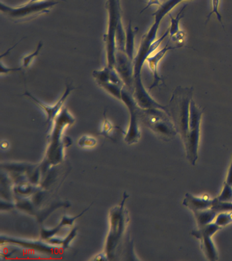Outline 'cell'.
I'll return each mask as SVG.
<instances>
[{
  "instance_id": "ba28073f",
  "label": "cell",
  "mask_w": 232,
  "mask_h": 261,
  "mask_svg": "<svg viewBox=\"0 0 232 261\" xmlns=\"http://www.w3.org/2000/svg\"><path fill=\"white\" fill-rule=\"evenodd\" d=\"M221 228L215 222H212L191 232L193 236L201 241V249L210 260H218L217 249L211 238L218 230L221 229Z\"/></svg>"
},
{
  "instance_id": "8fae6325",
  "label": "cell",
  "mask_w": 232,
  "mask_h": 261,
  "mask_svg": "<svg viewBox=\"0 0 232 261\" xmlns=\"http://www.w3.org/2000/svg\"><path fill=\"white\" fill-rule=\"evenodd\" d=\"M199 137H200V126L189 129L186 138L183 140L187 159L192 165L196 164L198 159Z\"/></svg>"
},
{
  "instance_id": "ffe728a7",
  "label": "cell",
  "mask_w": 232,
  "mask_h": 261,
  "mask_svg": "<svg viewBox=\"0 0 232 261\" xmlns=\"http://www.w3.org/2000/svg\"><path fill=\"white\" fill-rule=\"evenodd\" d=\"M42 46H43V44H42V42H40L38 43L35 52L32 53V54L26 55V56L23 57V59H22V67H23V68H28V67H30V64H31L34 59L39 55Z\"/></svg>"
},
{
  "instance_id": "30bf717a",
  "label": "cell",
  "mask_w": 232,
  "mask_h": 261,
  "mask_svg": "<svg viewBox=\"0 0 232 261\" xmlns=\"http://www.w3.org/2000/svg\"><path fill=\"white\" fill-rule=\"evenodd\" d=\"M1 243L2 244L6 243V244H17L23 246L24 248L30 249V250L38 251V252L42 253H47V254H54L57 250V249L49 243L44 244V243L36 242V241L9 238V237L4 236L1 237Z\"/></svg>"
},
{
  "instance_id": "ac0fdd59",
  "label": "cell",
  "mask_w": 232,
  "mask_h": 261,
  "mask_svg": "<svg viewBox=\"0 0 232 261\" xmlns=\"http://www.w3.org/2000/svg\"><path fill=\"white\" fill-rule=\"evenodd\" d=\"M214 222H215L220 227H223V226L231 224L232 222V211L219 212L216 216Z\"/></svg>"
},
{
  "instance_id": "44dd1931",
  "label": "cell",
  "mask_w": 232,
  "mask_h": 261,
  "mask_svg": "<svg viewBox=\"0 0 232 261\" xmlns=\"http://www.w3.org/2000/svg\"><path fill=\"white\" fill-rule=\"evenodd\" d=\"M96 139L91 136H84L79 139L78 145L81 148H91L97 145Z\"/></svg>"
},
{
  "instance_id": "f546056e",
  "label": "cell",
  "mask_w": 232,
  "mask_h": 261,
  "mask_svg": "<svg viewBox=\"0 0 232 261\" xmlns=\"http://www.w3.org/2000/svg\"><path fill=\"white\" fill-rule=\"evenodd\" d=\"M44 1V0H30V2H32V3H34V2H42ZM62 1H66V0H62Z\"/></svg>"
},
{
  "instance_id": "cb8c5ba5",
  "label": "cell",
  "mask_w": 232,
  "mask_h": 261,
  "mask_svg": "<svg viewBox=\"0 0 232 261\" xmlns=\"http://www.w3.org/2000/svg\"><path fill=\"white\" fill-rule=\"evenodd\" d=\"M219 4L220 0H212V11L210 12L209 15L207 16V21H205V24L209 22L212 14H215L216 15H217L218 20H219V22L221 23L222 27H223V28L224 29L223 21H222V16L219 11Z\"/></svg>"
},
{
  "instance_id": "7c38bea8",
  "label": "cell",
  "mask_w": 232,
  "mask_h": 261,
  "mask_svg": "<svg viewBox=\"0 0 232 261\" xmlns=\"http://www.w3.org/2000/svg\"><path fill=\"white\" fill-rule=\"evenodd\" d=\"M178 48V46H171L166 45L164 48L161 49V50L158 51V52H154L150 55L149 57L146 59V62L148 63V67L153 75V83H152L151 86H150L149 89L151 90L153 88L156 87L159 85L160 82H163L162 77H160V74L158 73V65L160 63V61L162 60L163 57L165 56V55L171 49H174Z\"/></svg>"
},
{
  "instance_id": "7a4b0ae2",
  "label": "cell",
  "mask_w": 232,
  "mask_h": 261,
  "mask_svg": "<svg viewBox=\"0 0 232 261\" xmlns=\"http://www.w3.org/2000/svg\"><path fill=\"white\" fill-rule=\"evenodd\" d=\"M75 118L67 108L60 112L54 121V129L50 136L49 146L46 153L48 165H56L62 162L64 158V150L72 144L70 138L64 137L63 134L68 126L72 125Z\"/></svg>"
},
{
  "instance_id": "2e32d148",
  "label": "cell",
  "mask_w": 232,
  "mask_h": 261,
  "mask_svg": "<svg viewBox=\"0 0 232 261\" xmlns=\"http://www.w3.org/2000/svg\"><path fill=\"white\" fill-rule=\"evenodd\" d=\"M218 212L213 208L204 210H200L194 212L195 218H196L198 228L203 227L207 224H211L215 221L216 216Z\"/></svg>"
},
{
  "instance_id": "603a6c76",
  "label": "cell",
  "mask_w": 232,
  "mask_h": 261,
  "mask_svg": "<svg viewBox=\"0 0 232 261\" xmlns=\"http://www.w3.org/2000/svg\"><path fill=\"white\" fill-rule=\"evenodd\" d=\"M212 208L218 213L221 212L232 211V202H220L216 198L215 203Z\"/></svg>"
},
{
  "instance_id": "4316f807",
  "label": "cell",
  "mask_w": 232,
  "mask_h": 261,
  "mask_svg": "<svg viewBox=\"0 0 232 261\" xmlns=\"http://www.w3.org/2000/svg\"><path fill=\"white\" fill-rule=\"evenodd\" d=\"M162 3L160 2V0H148L147 4H146V6L145 7L143 8V9L142 10L141 12L140 13H142V12H143L144 10H146V9H148V8L150 7L151 6L156 5L160 6L162 5Z\"/></svg>"
},
{
  "instance_id": "277c9868",
  "label": "cell",
  "mask_w": 232,
  "mask_h": 261,
  "mask_svg": "<svg viewBox=\"0 0 232 261\" xmlns=\"http://www.w3.org/2000/svg\"><path fill=\"white\" fill-rule=\"evenodd\" d=\"M192 94V89L178 88L171 98V106L170 109L168 108L170 117L183 140L186 138L189 130V107Z\"/></svg>"
},
{
  "instance_id": "6da1fadb",
  "label": "cell",
  "mask_w": 232,
  "mask_h": 261,
  "mask_svg": "<svg viewBox=\"0 0 232 261\" xmlns=\"http://www.w3.org/2000/svg\"><path fill=\"white\" fill-rule=\"evenodd\" d=\"M185 0H167L162 5L159 6L158 10L152 16L154 17V21L148 32L142 36L139 48L134 61V92H139L145 89L141 79L142 66L146 59L150 56L149 48L150 45L157 40V34L159 27L163 18L169 14L181 2Z\"/></svg>"
},
{
  "instance_id": "4fadbf2b",
  "label": "cell",
  "mask_w": 232,
  "mask_h": 261,
  "mask_svg": "<svg viewBox=\"0 0 232 261\" xmlns=\"http://www.w3.org/2000/svg\"><path fill=\"white\" fill-rule=\"evenodd\" d=\"M93 76L98 85L102 83H112L123 87L125 86L115 67L107 66L101 70L94 71Z\"/></svg>"
},
{
  "instance_id": "8992f818",
  "label": "cell",
  "mask_w": 232,
  "mask_h": 261,
  "mask_svg": "<svg viewBox=\"0 0 232 261\" xmlns=\"http://www.w3.org/2000/svg\"><path fill=\"white\" fill-rule=\"evenodd\" d=\"M58 3L56 0H44L34 3L28 2L24 5L11 7L2 2L0 9L6 16L13 21L23 22L31 20L40 14L48 13L50 9Z\"/></svg>"
},
{
  "instance_id": "484cf974",
  "label": "cell",
  "mask_w": 232,
  "mask_h": 261,
  "mask_svg": "<svg viewBox=\"0 0 232 261\" xmlns=\"http://www.w3.org/2000/svg\"><path fill=\"white\" fill-rule=\"evenodd\" d=\"M23 67H8L7 66L5 67V65H3V61H1V73L3 74V73H8L10 72H13V71H21Z\"/></svg>"
},
{
  "instance_id": "9c48e42d",
  "label": "cell",
  "mask_w": 232,
  "mask_h": 261,
  "mask_svg": "<svg viewBox=\"0 0 232 261\" xmlns=\"http://www.w3.org/2000/svg\"><path fill=\"white\" fill-rule=\"evenodd\" d=\"M74 89H75V88L72 87V85H67L66 89L65 90L62 97H61L60 99L58 100V101L54 106H48L46 105L45 103H42L40 100L36 99L32 94H30V92L28 91L27 89L25 90L23 95L27 96V97H29L32 101L35 102L38 106H39L42 110L45 111L46 116H47V118H46V123L48 124V128H50V124H52V122H54L57 116H58L60 112L62 111V106L64 105L65 101H66L68 96L70 95L71 92Z\"/></svg>"
},
{
  "instance_id": "3957f363",
  "label": "cell",
  "mask_w": 232,
  "mask_h": 261,
  "mask_svg": "<svg viewBox=\"0 0 232 261\" xmlns=\"http://www.w3.org/2000/svg\"><path fill=\"white\" fill-rule=\"evenodd\" d=\"M127 197L128 195L124 194L121 203L112 208L110 211V229L106 242L105 252L109 259H113L115 256L116 250L125 233L129 223V216L124 205Z\"/></svg>"
},
{
  "instance_id": "5bb4252c",
  "label": "cell",
  "mask_w": 232,
  "mask_h": 261,
  "mask_svg": "<svg viewBox=\"0 0 232 261\" xmlns=\"http://www.w3.org/2000/svg\"><path fill=\"white\" fill-rule=\"evenodd\" d=\"M215 201V199H211L209 197H195L190 193H187L183 205L195 212L213 207Z\"/></svg>"
},
{
  "instance_id": "f1b7e54d",
  "label": "cell",
  "mask_w": 232,
  "mask_h": 261,
  "mask_svg": "<svg viewBox=\"0 0 232 261\" xmlns=\"http://www.w3.org/2000/svg\"><path fill=\"white\" fill-rule=\"evenodd\" d=\"M1 146L3 149H7L9 146V144L7 141H4L2 142Z\"/></svg>"
},
{
  "instance_id": "e0dca14e",
  "label": "cell",
  "mask_w": 232,
  "mask_h": 261,
  "mask_svg": "<svg viewBox=\"0 0 232 261\" xmlns=\"http://www.w3.org/2000/svg\"><path fill=\"white\" fill-rule=\"evenodd\" d=\"M187 5L183 6L182 9L181 10L180 12H179L178 15H177L175 18L173 17V16L170 14L171 24L170 28H169V31H170V38H172L174 35L177 34V33L180 32V31H179V23H180L181 18H182L183 16H184L183 13Z\"/></svg>"
},
{
  "instance_id": "5b68a950",
  "label": "cell",
  "mask_w": 232,
  "mask_h": 261,
  "mask_svg": "<svg viewBox=\"0 0 232 261\" xmlns=\"http://www.w3.org/2000/svg\"><path fill=\"white\" fill-rule=\"evenodd\" d=\"M138 112L146 126L165 140L172 138L178 133L170 114L165 110L159 108L141 110L138 108Z\"/></svg>"
},
{
  "instance_id": "9a60e30c",
  "label": "cell",
  "mask_w": 232,
  "mask_h": 261,
  "mask_svg": "<svg viewBox=\"0 0 232 261\" xmlns=\"http://www.w3.org/2000/svg\"><path fill=\"white\" fill-rule=\"evenodd\" d=\"M136 32H137V30H134L132 29V22L130 21L127 30H126L125 52L128 58L133 63L134 58H135V55H134V40H135Z\"/></svg>"
},
{
  "instance_id": "52a82bcc",
  "label": "cell",
  "mask_w": 232,
  "mask_h": 261,
  "mask_svg": "<svg viewBox=\"0 0 232 261\" xmlns=\"http://www.w3.org/2000/svg\"><path fill=\"white\" fill-rule=\"evenodd\" d=\"M121 101L127 106L130 112V123L125 134V141L128 144H134L139 141L141 133L139 126V112L133 94H130L125 87L121 92Z\"/></svg>"
},
{
  "instance_id": "d4e9b609",
  "label": "cell",
  "mask_w": 232,
  "mask_h": 261,
  "mask_svg": "<svg viewBox=\"0 0 232 261\" xmlns=\"http://www.w3.org/2000/svg\"><path fill=\"white\" fill-rule=\"evenodd\" d=\"M16 190H17L16 191L18 193L21 194V195H28V194L31 193L32 188L27 184H21V185L18 186Z\"/></svg>"
},
{
  "instance_id": "83f0119b",
  "label": "cell",
  "mask_w": 232,
  "mask_h": 261,
  "mask_svg": "<svg viewBox=\"0 0 232 261\" xmlns=\"http://www.w3.org/2000/svg\"><path fill=\"white\" fill-rule=\"evenodd\" d=\"M225 182L229 184V185L232 186V159L231 164L228 170L227 177H226Z\"/></svg>"
},
{
  "instance_id": "7402d4cb",
  "label": "cell",
  "mask_w": 232,
  "mask_h": 261,
  "mask_svg": "<svg viewBox=\"0 0 232 261\" xmlns=\"http://www.w3.org/2000/svg\"><path fill=\"white\" fill-rule=\"evenodd\" d=\"M105 112L104 113L105 120H104L102 126H101L100 134L105 137H107V138H111V134L113 132L115 126L108 119L107 116H106Z\"/></svg>"
},
{
  "instance_id": "d6986e66",
  "label": "cell",
  "mask_w": 232,
  "mask_h": 261,
  "mask_svg": "<svg viewBox=\"0 0 232 261\" xmlns=\"http://www.w3.org/2000/svg\"><path fill=\"white\" fill-rule=\"evenodd\" d=\"M217 199L220 202H232V186L225 181L223 190Z\"/></svg>"
}]
</instances>
